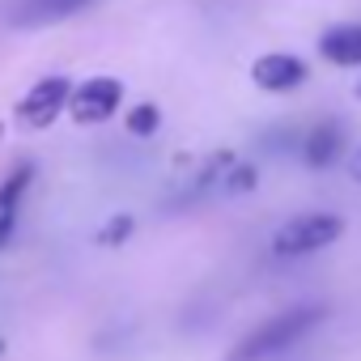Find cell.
Returning a JSON list of instances; mask_svg holds the SVG:
<instances>
[{
	"label": "cell",
	"instance_id": "1",
	"mask_svg": "<svg viewBox=\"0 0 361 361\" xmlns=\"http://www.w3.org/2000/svg\"><path fill=\"white\" fill-rule=\"evenodd\" d=\"M323 319H327V306H314V302H306V306H289V310L264 319L255 331H247V336L230 348L226 361H268V357L285 353L289 344H298L302 336H310Z\"/></svg>",
	"mask_w": 361,
	"mask_h": 361
},
{
	"label": "cell",
	"instance_id": "2",
	"mask_svg": "<svg viewBox=\"0 0 361 361\" xmlns=\"http://www.w3.org/2000/svg\"><path fill=\"white\" fill-rule=\"evenodd\" d=\"M340 234H344V217H336V213H298L272 234V251L281 259H302V255H314V251L331 247Z\"/></svg>",
	"mask_w": 361,
	"mask_h": 361
},
{
	"label": "cell",
	"instance_id": "3",
	"mask_svg": "<svg viewBox=\"0 0 361 361\" xmlns=\"http://www.w3.org/2000/svg\"><path fill=\"white\" fill-rule=\"evenodd\" d=\"M123 102V81L119 77H90L81 85H73L68 98V115L77 123H106Z\"/></svg>",
	"mask_w": 361,
	"mask_h": 361
},
{
	"label": "cell",
	"instance_id": "4",
	"mask_svg": "<svg viewBox=\"0 0 361 361\" xmlns=\"http://www.w3.org/2000/svg\"><path fill=\"white\" fill-rule=\"evenodd\" d=\"M68 98H73V81L68 77H43L18 102V119L26 128H47V123H56L60 111H68Z\"/></svg>",
	"mask_w": 361,
	"mask_h": 361
},
{
	"label": "cell",
	"instance_id": "5",
	"mask_svg": "<svg viewBox=\"0 0 361 361\" xmlns=\"http://www.w3.org/2000/svg\"><path fill=\"white\" fill-rule=\"evenodd\" d=\"M306 77H310V68L293 51H268V56H259L251 64V81L259 90H268V94H289V90L306 85Z\"/></svg>",
	"mask_w": 361,
	"mask_h": 361
},
{
	"label": "cell",
	"instance_id": "6",
	"mask_svg": "<svg viewBox=\"0 0 361 361\" xmlns=\"http://www.w3.org/2000/svg\"><path fill=\"white\" fill-rule=\"evenodd\" d=\"M98 0H18L9 9V26L18 30H39V26H56V22H68L85 9H94Z\"/></svg>",
	"mask_w": 361,
	"mask_h": 361
},
{
	"label": "cell",
	"instance_id": "7",
	"mask_svg": "<svg viewBox=\"0 0 361 361\" xmlns=\"http://www.w3.org/2000/svg\"><path fill=\"white\" fill-rule=\"evenodd\" d=\"M348 149V132L340 119H319L306 136H302V161L310 170H331Z\"/></svg>",
	"mask_w": 361,
	"mask_h": 361
},
{
	"label": "cell",
	"instance_id": "8",
	"mask_svg": "<svg viewBox=\"0 0 361 361\" xmlns=\"http://www.w3.org/2000/svg\"><path fill=\"white\" fill-rule=\"evenodd\" d=\"M319 56L336 68H361V22H344V26L323 30Z\"/></svg>",
	"mask_w": 361,
	"mask_h": 361
},
{
	"label": "cell",
	"instance_id": "9",
	"mask_svg": "<svg viewBox=\"0 0 361 361\" xmlns=\"http://www.w3.org/2000/svg\"><path fill=\"white\" fill-rule=\"evenodd\" d=\"M30 183H35V166L30 161H22L18 170L5 174V183H0V217H18V204H22Z\"/></svg>",
	"mask_w": 361,
	"mask_h": 361
},
{
	"label": "cell",
	"instance_id": "10",
	"mask_svg": "<svg viewBox=\"0 0 361 361\" xmlns=\"http://www.w3.org/2000/svg\"><path fill=\"white\" fill-rule=\"evenodd\" d=\"M123 128H128L132 136H153V132L161 128V111H157L153 102H136V106L123 115Z\"/></svg>",
	"mask_w": 361,
	"mask_h": 361
},
{
	"label": "cell",
	"instance_id": "11",
	"mask_svg": "<svg viewBox=\"0 0 361 361\" xmlns=\"http://www.w3.org/2000/svg\"><path fill=\"white\" fill-rule=\"evenodd\" d=\"M132 226H136V221H132L128 213H119V217H111V221H106V230L98 234V243H102V247H119V243H128V238H132Z\"/></svg>",
	"mask_w": 361,
	"mask_h": 361
},
{
	"label": "cell",
	"instance_id": "12",
	"mask_svg": "<svg viewBox=\"0 0 361 361\" xmlns=\"http://www.w3.org/2000/svg\"><path fill=\"white\" fill-rule=\"evenodd\" d=\"M255 178H259L255 166H234L230 178H226V188H230V192H247V188H255Z\"/></svg>",
	"mask_w": 361,
	"mask_h": 361
},
{
	"label": "cell",
	"instance_id": "13",
	"mask_svg": "<svg viewBox=\"0 0 361 361\" xmlns=\"http://www.w3.org/2000/svg\"><path fill=\"white\" fill-rule=\"evenodd\" d=\"M18 234V217H0V251L9 247V238Z\"/></svg>",
	"mask_w": 361,
	"mask_h": 361
},
{
	"label": "cell",
	"instance_id": "14",
	"mask_svg": "<svg viewBox=\"0 0 361 361\" xmlns=\"http://www.w3.org/2000/svg\"><path fill=\"white\" fill-rule=\"evenodd\" d=\"M348 174L361 183V145H357V153H353V161H348Z\"/></svg>",
	"mask_w": 361,
	"mask_h": 361
},
{
	"label": "cell",
	"instance_id": "15",
	"mask_svg": "<svg viewBox=\"0 0 361 361\" xmlns=\"http://www.w3.org/2000/svg\"><path fill=\"white\" fill-rule=\"evenodd\" d=\"M0 353H5V340H0Z\"/></svg>",
	"mask_w": 361,
	"mask_h": 361
}]
</instances>
